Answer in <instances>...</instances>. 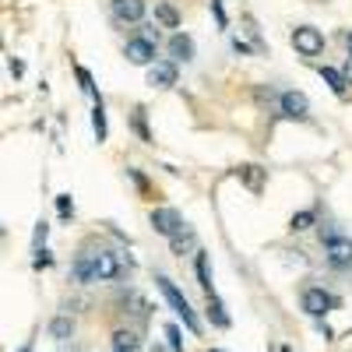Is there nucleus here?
I'll list each match as a JSON object with an SVG mask.
<instances>
[{
	"instance_id": "obj_1",
	"label": "nucleus",
	"mask_w": 352,
	"mask_h": 352,
	"mask_svg": "<svg viewBox=\"0 0 352 352\" xmlns=\"http://www.w3.org/2000/svg\"><path fill=\"white\" fill-rule=\"evenodd\" d=\"M155 285H159V292H162V300L169 303V310H173L176 317L184 320V328H187L190 335H201V317H197V310L190 307V300H187L184 292L173 285V278L159 275V278H155Z\"/></svg>"
},
{
	"instance_id": "obj_2",
	"label": "nucleus",
	"mask_w": 352,
	"mask_h": 352,
	"mask_svg": "<svg viewBox=\"0 0 352 352\" xmlns=\"http://www.w3.org/2000/svg\"><path fill=\"white\" fill-rule=\"evenodd\" d=\"M320 240H324V257L331 268H352V240L335 232L331 226H320Z\"/></svg>"
},
{
	"instance_id": "obj_3",
	"label": "nucleus",
	"mask_w": 352,
	"mask_h": 352,
	"mask_svg": "<svg viewBox=\"0 0 352 352\" xmlns=\"http://www.w3.org/2000/svg\"><path fill=\"white\" fill-rule=\"evenodd\" d=\"M335 307H338V300L331 296L324 285H303V292H300V310H303L307 317L324 320Z\"/></svg>"
},
{
	"instance_id": "obj_4",
	"label": "nucleus",
	"mask_w": 352,
	"mask_h": 352,
	"mask_svg": "<svg viewBox=\"0 0 352 352\" xmlns=\"http://www.w3.org/2000/svg\"><path fill=\"white\" fill-rule=\"evenodd\" d=\"M124 56H127V64H134V67H152V64H159V60H155V43L144 39V36L127 39Z\"/></svg>"
},
{
	"instance_id": "obj_5",
	"label": "nucleus",
	"mask_w": 352,
	"mask_h": 352,
	"mask_svg": "<svg viewBox=\"0 0 352 352\" xmlns=\"http://www.w3.org/2000/svg\"><path fill=\"white\" fill-rule=\"evenodd\" d=\"M292 46H296L303 56H317L320 50H324V32L314 25H300V28H292Z\"/></svg>"
},
{
	"instance_id": "obj_6",
	"label": "nucleus",
	"mask_w": 352,
	"mask_h": 352,
	"mask_svg": "<svg viewBox=\"0 0 352 352\" xmlns=\"http://www.w3.org/2000/svg\"><path fill=\"white\" fill-rule=\"evenodd\" d=\"M148 222H152V229L159 232V236H166V240H173L176 232H180V229L187 226L176 208H155V212L148 215Z\"/></svg>"
},
{
	"instance_id": "obj_7",
	"label": "nucleus",
	"mask_w": 352,
	"mask_h": 352,
	"mask_svg": "<svg viewBox=\"0 0 352 352\" xmlns=\"http://www.w3.org/2000/svg\"><path fill=\"white\" fill-rule=\"evenodd\" d=\"M278 109H282V116H289V120H307L310 116V102H307V96L303 92H278Z\"/></svg>"
},
{
	"instance_id": "obj_8",
	"label": "nucleus",
	"mask_w": 352,
	"mask_h": 352,
	"mask_svg": "<svg viewBox=\"0 0 352 352\" xmlns=\"http://www.w3.org/2000/svg\"><path fill=\"white\" fill-rule=\"evenodd\" d=\"M169 56H173V64H190L194 60V39L187 32H173L169 36Z\"/></svg>"
},
{
	"instance_id": "obj_9",
	"label": "nucleus",
	"mask_w": 352,
	"mask_h": 352,
	"mask_svg": "<svg viewBox=\"0 0 352 352\" xmlns=\"http://www.w3.org/2000/svg\"><path fill=\"white\" fill-rule=\"evenodd\" d=\"M96 275H99V282L120 278V257L113 250H96Z\"/></svg>"
},
{
	"instance_id": "obj_10",
	"label": "nucleus",
	"mask_w": 352,
	"mask_h": 352,
	"mask_svg": "<svg viewBox=\"0 0 352 352\" xmlns=\"http://www.w3.org/2000/svg\"><path fill=\"white\" fill-rule=\"evenodd\" d=\"M148 85L152 88H173L176 85V64L173 60H159L148 67Z\"/></svg>"
},
{
	"instance_id": "obj_11",
	"label": "nucleus",
	"mask_w": 352,
	"mask_h": 352,
	"mask_svg": "<svg viewBox=\"0 0 352 352\" xmlns=\"http://www.w3.org/2000/svg\"><path fill=\"white\" fill-rule=\"evenodd\" d=\"M204 314H208V320L219 328V331H226L229 324H232V317L226 314V303L219 300V292H212V296H204Z\"/></svg>"
},
{
	"instance_id": "obj_12",
	"label": "nucleus",
	"mask_w": 352,
	"mask_h": 352,
	"mask_svg": "<svg viewBox=\"0 0 352 352\" xmlns=\"http://www.w3.org/2000/svg\"><path fill=\"white\" fill-rule=\"evenodd\" d=\"M144 11H148V4L144 0H113V14L120 18V21H141L144 18Z\"/></svg>"
},
{
	"instance_id": "obj_13",
	"label": "nucleus",
	"mask_w": 352,
	"mask_h": 352,
	"mask_svg": "<svg viewBox=\"0 0 352 352\" xmlns=\"http://www.w3.org/2000/svg\"><path fill=\"white\" fill-rule=\"evenodd\" d=\"M71 275H74V282H96L99 278L96 275V254H78L71 264Z\"/></svg>"
},
{
	"instance_id": "obj_14",
	"label": "nucleus",
	"mask_w": 352,
	"mask_h": 352,
	"mask_svg": "<svg viewBox=\"0 0 352 352\" xmlns=\"http://www.w3.org/2000/svg\"><path fill=\"white\" fill-rule=\"evenodd\" d=\"M194 275H197V285L204 289V296H212V264H208V254L204 250H194Z\"/></svg>"
},
{
	"instance_id": "obj_15",
	"label": "nucleus",
	"mask_w": 352,
	"mask_h": 352,
	"mask_svg": "<svg viewBox=\"0 0 352 352\" xmlns=\"http://www.w3.org/2000/svg\"><path fill=\"white\" fill-rule=\"evenodd\" d=\"M197 247V232H194V226H184L180 232H176V236L169 240V250L176 254V257H184V254H190Z\"/></svg>"
},
{
	"instance_id": "obj_16",
	"label": "nucleus",
	"mask_w": 352,
	"mask_h": 352,
	"mask_svg": "<svg viewBox=\"0 0 352 352\" xmlns=\"http://www.w3.org/2000/svg\"><path fill=\"white\" fill-rule=\"evenodd\" d=\"M113 352H141V335L131 328L113 331Z\"/></svg>"
},
{
	"instance_id": "obj_17",
	"label": "nucleus",
	"mask_w": 352,
	"mask_h": 352,
	"mask_svg": "<svg viewBox=\"0 0 352 352\" xmlns=\"http://www.w3.org/2000/svg\"><path fill=\"white\" fill-rule=\"evenodd\" d=\"M50 338L53 342H67L71 335H74V317H67V314H56L53 320H50Z\"/></svg>"
},
{
	"instance_id": "obj_18",
	"label": "nucleus",
	"mask_w": 352,
	"mask_h": 352,
	"mask_svg": "<svg viewBox=\"0 0 352 352\" xmlns=\"http://www.w3.org/2000/svg\"><path fill=\"white\" fill-rule=\"evenodd\" d=\"M236 176L254 190V194H261V187H264V176H268V169H261V166H254V162H247V166H240L236 169Z\"/></svg>"
},
{
	"instance_id": "obj_19",
	"label": "nucleus",
	"mask_w": 352,
	"mask_h": 352,
	"mask_svg": "<svg viewBox=\"0 0 352 352\" xmlns=\"http://www.w3.org/2000/svg\"><path fill=\"white\" fill-rule=\"evenodd\" d=\"M131 127H134L138 141L152 144V131H148V109H144V106H134V113H131Z\"/></svg>"
},
{
	"instance_id": "obj_20",
	"label": "nucleus",
	"mask_w": 352,
	"mask_h": 352,
	"mask_svg": "<svg viewBox=\"0 0 352 352\" xmlns=\"http://www.w3.org/2000/svg\"><path fill=\"white\" fill-rule=\"evenodd\" d=\"M155 25H162V28H180V11H176L169 0H159V4H155Z\"/></svg>"
},
{
	"instance_id": "obj_21",
	"label": "nucleus",
	"mask_w": 352,
	"mask_h": 352,
	"mask_svg": "<svg viewBox=\"0 0 352 352\" xmlns=\"http://www.w3.org/2000/svg\"><path fill=\"white\" fill-rule=\"evenodd\" d=\"M92 131H96V141H99V144L109 138V127H106V106H102V99H96V106H92Z\"/></svg>"
},
{
	"instance_id": "obj_22",
	"label": "nucleus",
	"mask_w": 352,
	"mask_h": 352,
	"mask_svg": "<svg viewBox=\"0 0 352 352\" xmlns=\"http://www.w3.org/2000/svg\"><path fill=\"white\" fill-rule=\"evenodd\" d=\"M320 78H324V85L331 88L335 96H345V85H349V81H345L342 71H335V67H320Z\"/></svg>"
},
{
	"instance_id": "obj_23",
	"label": "nucleus",
	"mask_w": 352,
	"mask_h": 352,
	"mask_svg": "<svg viewBox=\"0 0 352 352\" xmlns=\"http://www.w3.org/2000/svg\"><path fill=\"white\" fill-rule=\"evenodd\" d=\"M310 226H317V212L314 208H303V212H296V215L289 219V229L292 232H307Z\"/></svg>"
},
{
	"instance_id": "obj_24",
	"label": "nucleus",
	"mask_w": 352,
	"mask_h": 352,
	"mask_svg": "<svg viewBox=\"0 0 352 352\" xmlns=\"http://www.w3.org/2000/svg\"><path fill=\"white\" fill-rule=\"evenodd\" d=\"M166 342H169L173 352H184V331H180V324H166Z\"/></svg>"
},
{
	"instance_id": "obj_25",
	"label": "nucleus",
	"mask_w": 352,
	"mask_h": 352,
	"mask_svg": "<svg viewBox=\"0 0 352 352\" xmlns=\"http://www.w3.org/2000/svg\"><path fill=\"white\" fill-rule=\"evenodd\" d=\"M74 74H78V85H81V92H85V96H92V99H99V96H96V85H92V74H88V71H85L81 64L74 67Z\"/></svg>"
},
{
	"instance_id": "obj_26",
	"label": "nucleus",
	"mask_w": 352,
	"mask_h": 352,
	"mask_svg": "<svg viewBox=\"0 0 352 352\" xmlns=\"http://www.w3.org/2000/svg\"><path fill=\"white\" fill-rule=\"evenodd\" d=\"M50 264H53V254H50L46 247H39V250H36V261H32V268L43 272V268H50Z\"/></svg>"
},
{
	"instance_id": "obj_27",
	"label": "nucleus",
	"mask_w": 352,
	"mask_h": 352,
	"mask_svg": "<svg viewBox=\"0 0 352 352\" xmlns=\"http://www.w3.org/2000/svg\"><path fill=\"white\" fill-rule=\"evenodd\" d=\"M56 212H60L64 219L74 215V201H71V194H60V197H56Z\"/></svg>"
},
{
	"instance_id": "obj_28",
	"label": "nucleus",
	"mask_w": 352,
	"mask_h": 352,
	"mask_svg": "<svg viewBox=\"0 0 352 352\" xmlns=\"http://www.w3.org/2000/svg\"><path fill=\"white\" fill-rule=\"evenodd\" d=\"M208 8H212V14H215V25H219V28H229V18H226V8H222V0H212Z\"/></svg>"
},
{
	"instance_id": "obj_29",
	"label": "nucleus",
	"mask_w": 352,
	"mask_h": 352,
	"mask_svg": "<svg viewBox=\"0 0 352 352\" xmlns=\"http://www.w3.org/2000/svg\"><path fill=\"white\" fill-rule=\"evenodd\" d=\"M46 232H50V226H46V222H36V232H32V243H36V250L46 243Z\"/></svg>"
},
{
	"instance_id": "obj_30",
	"label": "nucleus",
	"mask_w": 352,
	"mask_h": 352,
	"mask_svg": "<svg viewBox=\"0 0 352 352\" xmlns=\"http://www.w3.org/2000/svg\"><path fill=\"white\" fill-rule=\"evenodd\" d=\"M127 176H131V180L138 184V190H141V194H152V190H148V180L141 176V169H127Z\"/></svg>"
},
{
	"instance_id": "obj_31",
	"label": "nucleus",
	"mask_w": 352,
	"mask_h": 352,
	"mask_svg": "<svg viewBox=\"0 0 352 352\" xmlns=\"http://www.w3.org/2000/svg\"><path fill=\"white\" fill-rule=\"evenodd\" d=\"M8 71H11L14 78H21V74H25V64H21V60H14V56H11V60H8Z\"/></svg>"
},
{
	"instance_id": "obj_32",
	"label": "nucleus",
	"mask_w": 352,
	"mask_h": 352,
	"mask_svg": "<svg viewBox=\"0 0 352 352\" xmlns=\"http://www.w3.org/2000/svg\"><path fill=\"white\" fill-rule=\"evenodd\" d=\"M144 39H152V43H159V28L155 25H144V32H141Z\"/></svg>"
},
{
	"instance_id": "obj_33",
	"label": "nucleus",
	"mask_w": 352,
	"mask_h": 352,
	"mask_svg": "<svg viewBox=\"0 0 352 352\" xmlns=\"http://www.w3.org/2000/svg\"><path fill=\"white\" fill-rule=\"evenodd\" d=\"M317 331H320V335H324L328 342H335V331H331V328L324 324V320H317Z\"/></svg>"
},
{
	"instance_id": "obj_34",
	"label": "nucleus",
	"mask_w": 352,
	"mask_h": 352,
	"mask_svg": "<svg viewBox=\"0 0 352 352\" xmlns=\"http://www.w3.org/2000/svg\"><path fill=\"white\" fill-rule=\"evenodd\" d=\"M232 50H236V53H250V46L243 39H232Z\"/></svg>"
},
{
	"instance_id": "obj_35",
	"label": "nucleus",
	"mask_w": 352,
	"mask_h": 352,
	"mask_svg": "<svg viewBox=\"0 0 352 352\" xmlns=\"http://www.w3.org/2000/svg\"><path fill=\"white\" fill-rule=\"evenodd\" d=\"M14 352H36L32 345H21V349H14Z\"/></svg>"
},
{
	"instance_id": "obj_36",
	"label": "nucleus",
	"mask_w": 352,
	"mask_h": 352,
	"mask_svg": "<svg viewBox=\"0 0 352 352\" xmlns=\"http://www.w3.org/2000/svg\"><path fill=\"white\" fill-rule=\"evenodd\" d=\"M349 56H352V32H349Z\"/></svg>"
},
{
	"instance_id": "obj_37",
	"label": "nucleus",
	"mask_w": 352,
	"mask_h": 352,
	"mask_svg": "<svg viewBox=\"0 0 352 352\" xmlns=\"http://www.w3.org/2000/svg\"><path fill=\"white\" fill-rule=\"evenodd\" d=\"M208 352H226V349H208Z\"/></svg>"
},
{
	"instance_id": "obj_38",
	"label": "nucleus",
	"mask_w": 352,
	"mask_h": 352,
	"mask_svg": "<svg viewBox=\"0 0 352 352\" xmlns=\"http://www.w3.org/2000/svg\"><path fill=\"white\" fill-rule=\"evenodd\" d=\"M282 352H292V349H289V345H282Z\"/></svg>"
},
{
	"instance_id": "obj_39",
	"label": "nucleus",
	"mask_w": 352,
	"mask_h": 352,
	"mask_svg": "<svg viewBox=\"0 0 352 352\" xmlns=\"http://www.w3.org/2000/svg\"><path fill=\"white\" fill-rule=\"evenodd\" d=\"M349 335H352V331H349Z\"/></svg>"
}]
</instances>
